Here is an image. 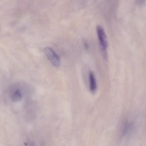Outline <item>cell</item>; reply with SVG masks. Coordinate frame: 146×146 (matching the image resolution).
<instances>
[{"instance_id": "8992f818", "label": "cell", "mask_w": 146, "mask_h": 146, "mask_svg": "<svg viewBox=\"0 0 146 146\" xmlns=\"http://www.w3.org/2000/svg\"><path fill=\"white\" fill-rule=\"evenodd\" d=\"M84 46H85V48H86V49H88V48H89V46H88V44L87 43V42H84Z\"/></svg>"}, {"instance_id": "7a4b0ae2", "label": "cell", "mask_w": 146, "mask_h": 146, "mask_svg": "<svg viewBox=\"0 0 146 146\" xmlns=\"http://www.w3.org/2000/svg\"><path fill=\"white\" fill-rule=\"evenodd\" d=\"M44 53L50 63L54 66L58 67L60 64V60L57 53L50 47H46L44 49Z\"/></svg>"}, {"instance_id": "3957f363", "label": "cell", "mask_w": 146, "mask_h": 146, "mask_svg": "<svg viewBox=\"0 0 146 146\" xmlns=\"http://www.w3.org/2000/svg\"><path fill=\"white\" fill-rule=\"evenodd\" d=\"M89 82V90L92 94H94L96 93L97 89V82L94 73L90 71L88 75Z\"/></svg>"}, {"instance_id": "277c9868", "label": "cell", "mask_w": 146, "mask_h": 146, "mask_svg": "<svg viewBox=\"0 0 146 146\" xmlns=\"http://www.w3.org/2000/svg\"><path fill=\"white\" fill-rule=\"evenodd\" d=\"M133 123L129 121H126L123 127L122 134L123 135H125L128 134L133 128Z\"/></svg>"}, {"instance_id": "5b68a950", "label": "cell", "mask_w": 146, "mask_h": 146, "mask_svg": "<svg viewBox=\"0 0 146 146\" xmlns=\"http://www.w3.org/2000/svg\"><path fill=\"white\" fill-rule=\"evenodd\" d=\"M137 3H139V5L143 4L145 1L146 0H137Z\"/></svg>"}, {"instance_id": "6da1fadb", "label": "cell", "mask_w": 146, "mask_h": 146, "mask_svg": "<svg viewBox=\"0 0 146 146\" xmlns=\"http://www.w3.org/2000/svg\"><path fill=\"white\" fill-rule=\"evenodd\" d=\"M97 32L100 47L104 58L106 60L107 58V49L108 48V41L107 37L104 30L101 26L97 27Z\"/></svg>"}]
</instances>
